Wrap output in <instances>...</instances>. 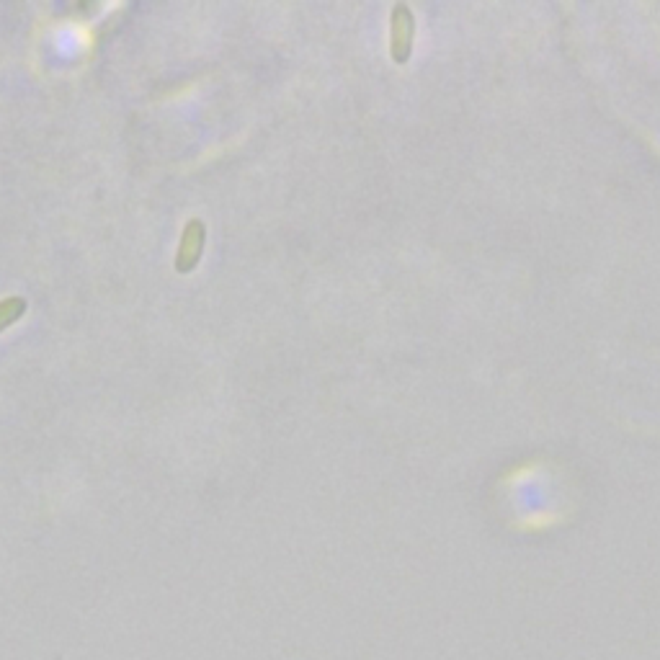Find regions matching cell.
I'll use <instances>...</instances> for the list:
<instances>
[{"mask_svg": "<svg viewBox=\"0 0 660 660\" xmlns=\"http://www.w3.org/2000/svg\"><path fill=\"white\" fill-rule=\"evenodd\" d=\"M26 312V300L24 297H6V300L0 302V333L13 325L16 320L24 318Z\"/></svg>", "mask_w": 660, "mask_h": 660, "instance_id": "obj_3", "label": "cell"}, {"mask_svg": "<svg viewBox=\"0 0 660 660\" xmlns=\"http://www.w3.org/2000/svg\"><path fill=\"white\" fill-rule=\"evenodd\" d=\"M416 42V16L405 3H395L390 13V57L392 62L405 65L413 55Z\"/></svg>", "mask_w": 660, "mask_h": 660, "instance_id": "obj_1", "label": "cell"}, {"mask_svg": "<svg viewBox=\"0 0 660 660\" xmlns=\"http://www.w3.org/2000/svg\"><path fill=\"white\" fill-rule=\"evenodd\" d=\"M204 243H207V227H204L202 220H196L191 217L186 222L184 233H181V243H178L176 251V271L178 274H191V271L199 266L204 253Z\"/></svg>", "mask_w": 660, "mask_h": 660, "instance_id": "obj_2", "label": "cell"}]
</instances>
